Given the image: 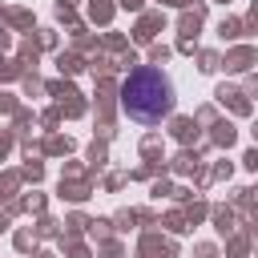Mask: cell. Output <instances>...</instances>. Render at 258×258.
<instances>
[{
  "label": "cell",
  "mask_w": 258,
  "mask_h": 258,
  "mask_svg": "<svg viewBox=\"0 0 258 258\" xmlns=\"http://www.w3.org/2000/svg\"><path fill=\"white\" fill-rule=\"evenodd\" d=\"M121 113L141 125H157L173 113V81L157 64H137L121 81Z\"/></svg>",
  "instance_id": "obj_1"
}]
</instances>
